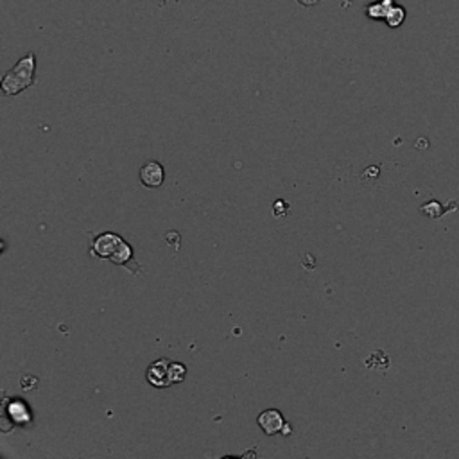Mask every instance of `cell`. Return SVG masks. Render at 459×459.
Returning <instances> with one entry per match:
<instances>
[{
	"label": "cell",
	"instance_id": "4",
	"mask_svg": "<svg viewBox=\"0 0 459 459\" xmlns=\"http://www.w3.org/2000/svg\"><path fill=\"white\" fill-rule=\"evenodd\" d=\"M165 179V170L162 164L158 162H148L140 169V182L144 183V187L148 188H158L162 187V183Z\"/></svg>",
	"mask_w": 459,
	"mask_h": 459
},
{
	"label": "cell",
	"instance_id": "9",
	"mask_svg": "<svg viewBox=\"0 0 459 459\" xmlns=\"http://www.w3.org/2000/svg\"><path fill=\"white\" fill-rule=\"evenodd\" d=\"M282 433H284V434H291V425L289 424L284 425V429H282Z\"/></svg>",
	"mask_w": 459,
	"mask_h": 459
},
{
	"label": "cell",
	"instance_id": "8",
	"mask_svg": "<svg viewBox=\"0 0 459 459\" xmlns=\"http://www.w3.org/2000/svg\"><path fill=\"white\" fill-rule=\"evenodd\" d=\"M318 2H321V0H298V4L305 6V8H312V6L318 4Z\"/></svg>",
	"mask_w": 459,
	"mask_h": 459
},
{
	"label": "cell",
	"instance_id": "7",
	"mask_svg": "<svg viewBox=\"0 0 459 459\" xmlns=\"http://www.w3.org/2000/svg\"><path fill=\"white\" fill-rule=\"evenodd\" d=\"M406 17H407V11L404 6H398L395 4L391 8V11L388 13V17H386V26L391 27V29H397V27H400L402 23L406 22Z\"/></svg>",
	"mask_w": 459,
	"mask_h": 459
},
{
	"label": "cell",
	"instance_id": "5",
	"mask_svg": "<svg viewBox=\"0 0 459 459\" xmlns=\"http://www.w3.org/2000/svg\"><path fill=\"white\" fill-rule=\"evenodd\" d=\"M257 422H259V427L262 429L264 434H268V436L282 433V429H284V425H286V422H284V416H282L280 411H277V409H268V411H264V413H260V416Z\"/></svg>",
	"mask_w": 459,
	"mask_h": 459
},
{
	"label": "cell",
	"instance_id": "3",
	"mask_svg": "<svg viewBox=\"0 0 459 459\" xmlns=\"http://www.w3.org/2000/svg\"><path fill=\"white\" fill-rule=\"evenodd\" d=\"M122 242H124V239L121 235H117L113 232H104L94 239V242L90 246V255H94L97 259L112 260L117 251L121 250Z\"/></svg>",
	"mask_w": 459,
	"mask_h": 459
},
{
	"label": "cell",
	"instance_id": "1",
	"mask_svg": "<svg viewBox=\"0 0 459 459\" xmlns=\"http://www.w3.org/2000/svg\"><path fill=\"white\" fill-rule=\"evenodd\" d=\"M36 79V54L29 52L18 59L13 68H9L0 81L4 95H18L35 85Z\"/></svg>",
	"mask_w": 459,
	"mask_h": 459
},
{
	"label": "cell",
	"instance_id": "2",
	"mask_svg": "<svg viewBox=\"0 0 459 459\" xmlns=\"http://www.w3.org/2000/svg\"><path fill=\"white\" fill-rule=\"evenodd\" d=\"M148 382L155 388H169L173 384H179L187 377V368L182 362H173L170 359H158L148 368Z\"/></svg>",
	"mask_w": 459,
	"mask_h": 459
},
{
	"label": "cell",
	"instance_id": "6",
	"mask_svg": "<svg viewBox=\"0 0 459 459\" xmlns=\"http://www.w3.org/2000/svg\"><path fill=\"white\" fill-rule=\"evenodd\" d=\"M393 6H395V0H375V2L366 6L364 14L371 20H386Z\"/></svg>",
	"mask_w": 459,
	"mask_h": 459
}]
</instances>
